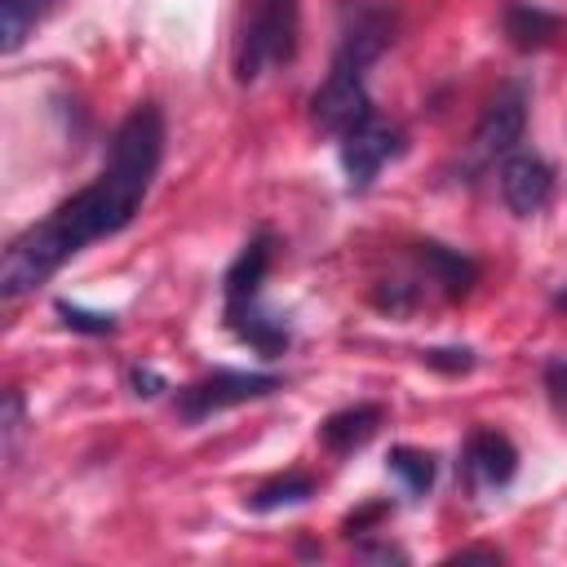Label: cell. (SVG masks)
I'll list each match as a JSON object with an SVG mask.
<instances>
[{
    "label": "cell",
    "mask_w": 567,
    "mask_h": 567,
    "mask_svg": "<svg viewBox=\"0 0 567 567\" xmlns=\"http://www.w3.org/2000/svg\"><path fill=\"white\" fill-rule=\"evenodd\" d=\"M164 159V111L155 102H137L111 133L102 173L80 186L75 195H66L49 217H40L35 226H27L0 261V292L4 301H18L27 292H35L44 279H53L75 252H84L89 244L124 230L155 173Z\"/></svg>",
    "instance_id": "1"
},
{
    "label": "cell",
    "mask_w": 567,
    "mask_h": 567,
    "mask_svg": "<svg viewBox=\"0 0 567 567\" xmlns=\"http://www.w3.org/2000/svg\"><path fill=\"white\" fill-rule=\"evenodd\" d=\"M385 18L381 13H363L354 18V27L341 35L332 66L323 75V84L310 97V120L319 133L341 137L350 124H359L363 115H372V97H368V66L381 58L385 49Z\"/></svg>",
    "instance_id": "2"
},
{
    "label": "cell",
    "mask_w": 567,
    "mask_h": 567,
    "mask_svg": "<svg viewBox=\"0 0 567 567\" xmlns=\"http://www.w3.org/2000/svg\"><path fill=\"white\" fill-rule=\"evenodd\" d=\"M270 252H275V235L270 230H257L239 248V257L230 261V270L221 279V315H226V328L244 346H252L257 354H266V359H275V354L288 350V323L261 306V279H266Z\"/></svg>",
    "instance_id": "3"
},
{
    "label": "cell",
    "mask_w": 567,
    "mask_h": 567,
    "mask_svg": "<svg viewBox=\"0 0 567 567\" xmlns=\"http://www.w3.org/2000/svg\"><path fill=\"white\" fill-rule=\"evenodd\" d=\"M297 27H301V0H248L230 62L235 80L257 84L261 75L288 66L297 58Z\"/></svg>",
    "instance_id": "4"
},
{
    "label": "cell",
    "mask_w": 567,
    "mask_h": 567,
    "mask_svg": "<svg viewBox=\"0 0 567 567\" xmlns=\"http://www.w3.org/2000/svg\"><path fill=\"white\" fill-rule=\"evenodd\" d=\"M284 390V377L275 372H244V368H217L199 381H186L177 390V416L186 425H199L226 408H239V403H252V399H266Z\"/></svg>",
    "instance_id": "5"
},
{
    "label": "cell",
    "mask_w": 567,
    "mask_h": 567,
    "mask_svg": "<svg viewBox=\"0 0 567 567\" xmlns=\"http://www.w3.org/2000/svg\"><path fill=\"white\" fill-rule=\"evenodd\" d=\"M399 151H403V133H399V124H390L381 111L363 115L359 124H350V128L337 137V155H341V168H346L350 190L372 186V177H377Z\"/></svg>",
    "instance_id": "6"
},
{
    "label": "cell",
    "mask_w": 567,
    "mask_h": 567,
    "mask_svg": "<svg viewBox=\"0 0 567 567\" xmlns=\"http://www.w3.org/2000/svg\"><path fill=\"white\" fill-rule=\"evenodd\" d=\"M527 133V93L523 84H505L487 97L478 124H474V151L487 159H505Z\"/></svg>",
    "instance_id": "7"
},
{
    "label": "cell",
    "mask_w": 567,
    "mask_h": 567,
    "mask_svg": "<svg viewBox=\"0 0 567 567\" xmlns=\"http://www.w3.org/2000/svg\"><path fill=\"white\" fill-rule=\"evenodd\" d=\"M501 199L514 217H536L554 195V168L536 151H509L496 168Z\"/></svg>",
    "instance_id": "8"
},
{
    "label": "cell",
    "mask_w": 567,
    "mask_h": 567,
    "mask_svg": "<svg viewBox=\"0 0 567 567\" xmlns=\"http://www.w3.org/2000/svg\"><path fill=\"white\" fill-rule=\"evenodd\" d=\"M518 470V447L501 430H474L461 447V474L474 492H496L514 478Z\"/></svg>",
    "instance_id": "9"
},
{
    "label": "cell",
    "mask_w": 567,
    "mask_h": 567,
    "mask_svg": "<svg viewBox=\"0 0 567 567\" xmlns=\"http://www.w3.org/2000/svg\"><path fill=\"white\" fill-rule=\"evenodd\" d=\"M501 27H505L514 49L532 53V49H549L567 31V18H558L554 9L532 4V0H505L501 4Z\"/></svg>",
    "instance_id": "10"
},
{
    "label": "cell",
    "mask_w": 567,
    "mask_h": 567,
    "mask_svg": "<svg viewBox=\"0 0 567 567\" xmlns=\"http://www.w3.org/2000/svg\"><path fill=\"white\" fill-rule=\"evenodd\" d=\"M416 266H421V275L443 292V297H465L470 292V284L478 279V266L465 257V252H456V248H447V244H434V239H425V244H416Z\"/></svg>",
    "instance_id": "11"
},
{
    "label": "cell",
    "mask_w": 567,
    "mask_h": 567,
    "mask_svg": "<svg viewBox=\"0 0 567 567\" xmlns=\"http://www.w3.org/2000/svg\"><path fill=\"white\" fill-rule=\"evenodd\" d=\"M381 421H385V408H381V403H354V408H341V412H332V416L319 421V443H323L328 452L346 456V452L363 447V443L381 430Z\"/></svg>",
    "instance_id": "12"
},
{
    "label": "cell",
    "mask_w": 567,
    "mask_h": 567,
    "mask_svg": "<svg viewBox=\"0 0 567 567\" xmlns=\"http://www.w3.org/2000/svg\"><path fill=\"white\" fill-rule=\"evenodd\" d=\"M315 492H319V483H315L310 474L288 470V474H275V478H266L261 487H252V492H248V509L270 514V509H284V505H301V501H310Z\"/></svg>",
    "instance_id": "13"
},
{
    "label": "cell",
    "mask_w": 567,
    "mask_h": 567,
    "mask_svg": "<svg viewBox=\"0 0 567 567\" xmlns=\"http://www.w3.org/2000/svg\"><path fill=\"white\" fill-rule=\"evenodd\" d=\"M58 0H0V49L4 53H18L22 40L40 27V18L53 9Z\"/></svg>",
    "instance_id": "14"
},
{
    "label": "cell",
    "mask_w": 567,
    "mask_h": 567,
    "mask_svg": "<svg viewBox=\"0 0 567 567\" xmlns=\"http://www.w3.org/2000/svg\"><path fill=\"white\" fill-rule=\"evenodd\" d=\"M385 465H390V474L403 478V487H408L412 496H425V492L434 487V456L421 452V447H390Z\"/></svg>",
    "instance_id": "15"
},
{
    "label": "cell",
    "mask_w": 567,
    "mask_h": 567,
    "mask_svg": "<svg viewBox=\"0 0 567 567\" xmlns=\"http://www.w3.org/2000/svg\"><path fill=\"white\" fill-rule=\"evenodd\" d=\"M540 385H545L549 408H554V412L567 421V354L545 359V368H540Z\"/></svg>",
    "instance_id": "16"
},
{
    "label": "cell",
    "mask_w": 567,
    "mask_h": 567,
    "mask_svg": "<svg viewBox=\"0 0 567 567\" xmlns=\"http://www.w3.org/2000/svg\"><path fill=\"white\" fill-rule=\"evenodd\" d=\"M421 363L425 368H434V372H447V377H461V372H470L474 368V350H465V346H434V350H421Z\"/></svg>",
    "instance_id": "17"
},
{
    "label": "cell",
    "mask_w": 567,
    "mask_h": 567,
    "mask_svg": "<svg viewBox=\"0 0 567 567\" xmlns=\"http://www.w3.org/2000/svg\"><path fill=\"white\" fill-rule=\"evenodd\" d=\"M58 315H62V323L75 328V332H111V328H115V315H93V310H80V306H71V301H58Z\"/></svg>",
    "instance_id": "18"
},
{
    "label": "cell",
    "mask_w": 567,
    "mask_h": 567,
    "mask_svg": "<svg viewBox=\"0 0 567 567\" xmlns=\"http://www.w3.org/2000/svg\"><path fill=\"white\" fill-rule=\"evenodd\" d=\"M18 430H22V394L9 390V394H4V456H9L13 443H18Z\"/></svg>",
    "instance_id": "19"
},
{
    "label": "cell",
    "mask_w": 567,
    "mask_h": 567,
    "mask_svg": "<svg viewBox=\"0 0 567 567\" xmlns=\"http://www.w3.org/2000/svg\"><path fill=\"white\" fill-rule=\"evenodd\" d=\"M128 385H133V394H146V399H151V394L164 390V377L151 372V368H133V372H128Z\"/></svg>",
    "instance_id": "20"
},
{
    "label": "cell",
    "mask_w": 567,
    "mask_h": 567,
    "mask_svg": "<svg viewBox=\"0 0 567 567\" xmlns=\"http://www.w3.org/2000/svg\"><path fill=\"white\" fill-rule=\"evenodd\" d=\"M381 514H390V505H368V509H359V514H350L346 518V536H363Z\"/></svg>",
    "instance_id": "21"
},
{
    "label": "cell",
    "mask_w": 567,
    "mask_h": 567,
    "mask_svg": "<svg viewBox=\"0 0 567 567\" xmlns=\"http://www.w3.org/2000/svg\"><path fill=\"white\" fill-rule=\"evenodd\" d=\"M447 558H487V563H496L501 549H492V545H465V549H456V554H447Z\"/></svg>",
    "instance_id": "22"
},
{
    "label": "cell",
    "mask_w": 567,
    "mask_h": 567,
    "mask_svg": "<svg viewBox=\"0 0 567 567\" xmlns=\"http://www.w3.org/2000/svg\"><path fill=\"white\" fill-rule=\"evenodd\" d=\"M558 306H563V310H567V292H558Z\"/></svg>",
    "instance_id": "23"
}]
</instances>
